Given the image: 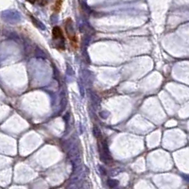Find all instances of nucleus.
I'll list each match as a JSON object with an SVG mask.
<instances>
[{
  "label": "nucleus",
  "instance_id": "obj_1",
  "mask_svg": "<svg viewBox=\"0 0 189 189\" xmlns=\"http://www.w3.org/2000/svg\"><path fill=\"white\" fill-rule=\"evenodd\" d=\"M98 135L96 134V140H98V150H99V155H100V158H101L102 162H104L105 164H111L112 163V157L110 153H109V149H108V147L105 140L103 139V137L101 135V133L98 131Z\"/></svg>",
  "mask_w": 189,
  "mask_h": 189
},
{
  "label": "nucleus",
  "instance_id": "obj_2",
  "mask_svg": "<svg viewBox=\"0 0 189 189\" xmlns=\"http://www.w3.org/2000/svg\"><path fill=\"white\" fill-rule=\"evenodd\" d=\"M65 31H66V34H67V38H68V40L70 42L71 45H72V47L77 48L78 47V37H77V35H76L72 19L68 18L66 20Z\"/></svg>",
  "mask_w": 189,
  "mask_h": 189
},
{
  "label": "nucleus",
  "instance_id": "obj_3",
  "mask_svg": "<svg viewBox=\"0 0 189 189\" xmlns=\"http://www.w3.org/2000/svg\"><path fill=\"white\" fill-rule=\"evenodd\" d=\"M52 39L59 49L64 50L65 48V39L64 33L60 27H54L52 29Z\"/></svg>",
  "mask_w": 189,
  "mask_h": 189
},
{
  "label": "nucleus",
  "instance_id": "obj_4",
  "mask_svg": "<svg viewBox=\"0 0 189 189\" xmlns=\"http://www.w3.org/2000/svg\"><path fill=\"white\" fill-rule=\"evenodd\" d=\"M64 0H55V3H54V6H53V11L55 12L60 11L62 7V4H64Z\"/></svg>",
  "mask_w": 189,
  "mask_h": 189
},
{
  "label": "nucleus",
  "instance_id": "obj_5",
  "mask_svg": "<svg viewBox=\"0 0 189 189\" xmlns=\"http://www.w3.org/2000/svg\"><path fill=\"white\" fill-rule=\"evenodd\" d=\"M47 1H48V0H36V2L41 6H45V4L47 3Z\"/></svg>",
  "mask_w": 189,
  "mask_h": 189
},
{
  "label": "nucleus",
  "instance_id": "obj_6",
  "mask_svg": "<svg viewBox=\"0 0 189 189\" xmlns=\"http://www.w3.org/2000/svg\"><path fill=\"white\" fill-rule=\"evenodd\" d=\"M27 1H28V2H30V3H35L36 2V0H27Z\"/></svg>",
  "mask_w": 189,
  "mask_h": 189
}]
</instances>
